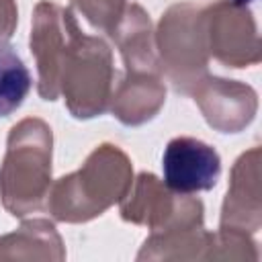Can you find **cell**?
I'll return each mask as SVG.
<instances>
[{
    "mask_svg": "<svg viewBox=\"0 0 262 262\" xmlns=\"http://www.w3.org/2000/svg\"><path fill=\"white\" fill-rule=\"evenodd\" d=\"M237 2H250V0H237Z\"/></svg>",
    "mask_w": 262,
    "mask_h": 262,
    "instance_id": "3957f363",
    "label": "cell"
},
{
    "mask_svg": "<svg viewBox=\"0 0 262 262\" xmlns=\"http://www.w3.org/2000/svg\"><path fill=\"white\" fill-rule=\"evenodd\" d=\"M162 174L170 190L190 194L209 190L221 174L219 154L205 141L194 137H174L162 156Z\"/></svg>",
    "mask_w": 262,
    "mask_h": 262,
    "instance_id": "6da1fadb",
    "label": "cell"
},
{
    "mask_svg": "<svg viewBox=\"0 0 262 262\" xmlns=\"http://www.w3.org/2000/svg\"><path fill=\"white\" fill-rule=\"evenodd\" d=\"M31 90V74L23 57L10 47L0 45V117L14 113Z\"/></svg>",
    "mask_w": 262,
    "mask_h": 262,
    "instance_id": "7a4b0ae2",
    "label": "cell"
}]
</instances>
